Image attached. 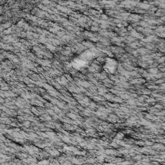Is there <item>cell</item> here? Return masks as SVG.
I'll return each instance as SVG.
<instances>
[{"label": "cell", "mask_w": 165, "mask_h": 165, "mask_svg": "<svg viewBox=\"0 0 165 165\" xmlns=\"http://www.w3.org/2000/svg\"><path fill=\"white\" fill-rule=\"evenodd\" d=\"M116 62L114 61H113L112 60L111 61H107V65H106L105 66V67L106 68H108V71H110V72H113V68H115L116 67Z\"/></svg>", "instance_id": "obj_1"}]
</instances>
